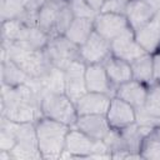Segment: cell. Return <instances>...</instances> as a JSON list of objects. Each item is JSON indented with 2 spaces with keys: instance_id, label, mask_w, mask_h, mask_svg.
<instances>
[{
  "instance_id": "obj_13",
  "label": "cell",
  "mask_w": 160,
  "mask_h": 160,
  "mask_svg": "<svg viewBox=\"0 0 160 160\" xmlns=\"http://www.w3.org/2000/svg\"><path fill=\"white\" fill-rule=\"evenodd\" d=\"M111 98L109 94L88 91L75 102L78 115H105L110 106Z\"/></svg>"
},
{
  "instance_id": "obj_29",
  "label": "cell",
  "mask_w": 160,
  "mask_h": 160,
  "mask_svg": "<svg viewBox=\"0 0 160 160\" xmlns=\"http://www.w3.org/2000/svg\"><path fill=\"white\" fill-rule=\"evenodd\" d=\"M146 1H148L149 4H151L155 9H158V10L160 9V0H146Z\"/></svg>"
},
{
  "instance_id": "obj_8",
  "label": "cell",
  "mask_w": 160,
  "mask_h": 160,
  "mask_svg": "<svg viewBox=\"0 0 160 160\" xmlns=\"http://www.w3.org/2000/svg\"><path fill=\"white\" fill-rule=\"evenodd\" d=\"M110 46H111L112 55H115L130 64L132 61H135L136 59H139L140 56L148 54L140 46V44L136 41L134 30L131 28L128 29L126 31H124L121 35H119L114 40H111Z\"/></svg>"
},
{
  "instance_id": "obj_12",
  "label": "cell",
  "mask_w": 160,
  "mask_h": 160,
  "mask_svg": "<svg viewBox=\"0 0 160 160\" xmlns=\"http://www.w3.org/2000/svg\"><path fill=\"white\" fill-rule=\"evenodd\" d=\"M74 126L96 141L104 140L111 130V126L109 125L106 116L100 114L80 115L78 116Z\"/></svg>"
},
{
  "instance_id": "obj_14",
  "label": "cell",
  "mask_w": 160,
  "mask_h": 160,
  "mask_svg": "<svg viewBox=\"0 0 160 160\" xmlns=\"http://www.w3.org/2000/svg\"><path fill=\"white\" fill-rule=\"evenodd\" d=\"M148 89H149V85L141 81H138L135 79H131L116 86L114 96H118L119 99L126 101L135 109H141L146 100Z\"/></svg>"
},
{
  "instance_id": "obj_10",
  "label": "cell",
  "mask_w": 160,
  "mask_h": 160,
  "mask_svg": "<svg viewBox=\"0 0 160 160\" xmlns=\"http://www.w3.org/2000/svg\"><path fill=\"white\" fill-rule=\"evenodd\" d=\"M85 69L86 64L81 60L72 61L65 70V89L64 92L76 102L84 94L88 92L85 84Z\"/></svg>"
},
{
  "instance_id": "obj_1",
  "label": "cell",
  "mask_w": 160,
  "mask_h": 160,
  "mask_svg": "<svg viewBox=\"0 0 160 160\" xmlns=\"http://www.w3.org/2000/svg\"><path fill=\"white\" fill-rule=\"evenodd\" d=\"M1 116L15 122H35L41 116L40 95L30 81L14 88L2 85Z\"/></svg>"
},
{
  "instance_id": "obj_24",
  "label": "cell",
  "mask_w": 160,
  "mask_h": 160,
  "mask_svg": "<svg viewBox=\"0 0 160 160\" xmlns=\"http://www.w3.org/2000/svg\"><path fill=\"white\" fill-rule=\"evenodd\" d=\"M68 4L71 9L74 18H89L94 19L96 12L86 2V0H68Z\"/></svg>"
},
{
  "instance_id": "obj_2",
  "label": "cell",
  "mask_w": 160,
  "mask_h": 160,
  "mask_svg": "<svg viewBox=\"0 0 160 160\" xmlns=\"http://www.w3.org/2000/svg\"><path fill=\"white\" fill-rule=\"evenodd\" d=\"M70 128L66 124L45 116H40L35 121L38 146L42 159H56L61 156Z\"/></svg>"
},
{
  "instance_id": "obj_11",
  "label": "cell",
  "mask_w": 160,
  "mask_h": 160,
  "mask_svg": "<svg viewBox=\"0 0 160 160\" xmlns=\"http://www.w3.org/2000/svg\"><path fill=\"white\" fill-rule=\"evenodd\" d=\"M85 84L88 91L115 95V86L111 82L102 62L101 64H89L85 69Z\"/></svg>"
},
{
  "instance_id": "obj_21",
  "label": "cell",
  "mask_w": 160,
  "mask_h": 160,
  "mask_svg": "<svg viewBox=\"0 0 160 160\" xmlns=\"http://www.w3.org/2000/svg\"><path fill=\"white\" fill-rule=\"evenodd\" d=\"M26 25L20 19L4 20L1 26V39L4 44L19 42L22 40Z\"/></svg>"
},
{
  "instance_id": "obj_6",
  "label": "cell",
  "mask_w": 160,
  "mask_h": 160,
  "mask_svg": "<svg viewBox=\"0 0 160 160\" xmlns=\"http://www.w3.org/2000/svg\"><path fill=\"white\" fill-rule=\"evenodd\" d=\"M128 29H130V25L125 14L98 12L94 18V30L109 41L114 40Z\"/></svg>"
},
{
  "instance_id": "obj_31",
  "label": "cell",
  "mask_w": 160,
  "mask_h": 160,
  "mask_svg": "<svg viewBox=\"0 0 160 160\" xmlns=\"http://www.w3.org/2000/svg\"><path fill=\"white\" fill-rule=\"evenodd\" d=\"M156 131H158V134H159V136H160V126L156 128Z\"/></svg>"
},
{
  "instance_id": "obj_27",
  "label": "cell",
  "mask_w": 160,
  "mask_h": 160,
  "mask_svg": "<svg viewBox=\"0 0 160 160\" xmlns=\"http://www.w3.org/2000/svg\"><path fill=\"white\" fill-rule=\"evenodd\" d=\"M49 0H29L25 10L24 11H29V12H38Z\"/></svg>"
},
{
  "instance_id": "obj_20",
  "label": "cell",
  "mask_w": 160,
  "mask_h": 160,
  "mask_svg": "<svg viewBox=\"0 0 160 160\" xmlns=\"http://www.w3.org/2000/svg\"><path fill=\"white\" fill-rule=\"evenodd\" d=\"M130 65L132 70V79L141 81L146 85H151L154 82V68L151 54H145L140 56Z\"/></svg>"
},
{
  "instance_id": "obj_7",
  "label": "cell",
  "mask_w": 160,
  "mask_h": 160,
  "mask_svg": "<svg viewBox=\"0 0 160 160\" xmlns=\"http://www.w3.org/2000/svg\"><path fill=\"white\" fill-rule=\"evenodd\" d=\"M80 60L86 65L89 64H101L106 58L111 55L110 41L99 35L95 30L90 35V38L79 46Z\"/></svg>"
},
{
  "instance_id": "obj_5",
  "label": "cell",
  "mask_w": 160,
  "mask_h": 160,
  "mask_svg": "<svg viewBox=\"0 0 160 160\" xmlns=\"http://www.w3.org/2000/svg\"><path fill=\"white\" fill-rule=\"evenodd\" d=\"M44 50L50 64L60 70H65L72 61L80 60L79 46L71 42L64 35L50 38Z\"/></svg>"
},
{
  "instance_id": "obj_22",
  "label": "cell",
  "mask_w": 160,
  "mask_h": 160,
  "mask_svg": "<svg viewBox=\"0 0 160 160\" xmlns=\"http://www.w3.org/2000/svg\"><path fill=\"white\" fill-rule=\"evenodd\" d=\"M139 154L141 159H148V160H160V136L156 131V128L144 136Z\"/></svg>"
},
{
  "instance_id": "obj_3",
  "label": "cell",
  "mask_w": 160,
  "mask_h": 160,
  "mask_svg": "<svg viewBox=\"0 0 160 160\" xmlns=\"http://www.w3.org/2000/svg\"><path fill=\"white\" fill-rule=\"evenodd\" d=\"M2 55L15 62L30 79H39L52 66L44 49H31L20 42H2Z\"/></svg>"
},
{
  "instance_id": "obj_17",
  "label": "cell",
  "mask_w": 160,
  "mask_h": 160,
  "mask_svg": "<svg viewBox=\"0 0 160 160\" xmlns=\"http://www.w3.org/2000/svg\"><path fill=\"white\" fill-rule=\"evenodd\" d=\"M102 65L115 88L119 86L120 84L132 79V70H131L130 62H128L112 54L104 60Z\"/></svg>"
},
{
  "instance_id": "obj_28",
  "label": "cell",
  "mask_w": 160,
  "mask_h": 160,
  "mask_svg": "<svg viewBox=\"0 0 160 160\" xmlns=\"http://www.w3.org/2000/svg\"><path fill=\"white\" fill-rule=\"evenodd\" d=\"M106 1H108V0H86V2L91 6V9H92L96 14L101 11V9H102V6H104V4H105Z\"/></svg>"
},
{
  "instance_id": "obj_25",
  "label": "cell",
  "mask_w": 160,
  "mask_h": 160,
  "mask_svg": "<svg viewBox=\"0 0 160 160\" xmlns=\"http://www.w3.org/2000/svg\"><path fill=\"white\" fill-rule=\"evenodd\" d=\"M132 0H108L100 12H118V14H125L126 6Z\"/></svg>"
},
{
  "instance_id": "obj_23",
  "label": "cell",
  "mask_w": 160,
  "mask_h": 160,
  "mask_svg": "<svg viewBox=\"0 0 160 160\" xmlns=\"http://www.w3.org/2000/svg\"><path fill=\"white\" fill-rule=\"evenodd\" d=\"M141 109L146 115L160 120V82H152L149 85L146 100Z\"/></svg>"
},
{
  "instance_id": "obj_16",
  "label": "cell",
  "mask_w": 160,
  "mask_h": 160,
  "mask_svg": "<svg viewBox=\"0 0 160 160\" xmlns=\"http://www.w3.org/2000/svg\"><path fill=\"white\" fill-rule=\"evenodd\" d=\"M134 34L136 41L148 54H154L160 50V25L155 16L148 24L135 30Z\"/></svg>"
},
{
  "instance_id": "obj_19",
  "label": "cell",
  "mask_w": 160,
  "mask_h": 160,
  "mask_svg": "<svg viewBox=\"0 0 160 160\" xmlns=\"http://www.w3.org/2000/svg\"><path fill=\"white\" fill-rule=\"evenodd\" d=\"M29 76L9 58L2 55L1 58V80L5 86H18L29 81Z\"/></svg>"
},
{
  "instance_id": "obj_30",
  "label": "cell",
  "mask_w": 160,
  "mask_h": 160,
  "mask_svg": "<svg viewBox=\"0 0 160 160\" xmlns=\"http://www.w3.org/2000/svg\"><path fill=\"white\" fill-rule=\"evenodd\" d=\"M155 19L158 20V22H159V25H160V9L156 11V14H155Z\"/></svg>"
},
{
  "instance_id": "obj_4",
  "label": "cell",
  "mask_w": 160,
  "mask_h": 160,
  "mask_svg": "<svg viewBox=\"0 0 160 160\" xmlns=\"http://www.w3.org/2000/svg\"><path fill=\"white\" fill-rule=\"evenodd\" d=\"M41 116L74 126L78 119L75 102L65 92H44L40 96Z\"/></svg>"
},
{
  "instance_id": "obj_26",
  "label": "cell",
  "mask_w": 160,
  "mask_h": 160,
  "mask_svg": "<svg viewBox=\"0 0 160 160\" xmlns=\"http://www.w3.org/2000/svg\"><path fill=\"white\" fill-rule=\"evenodd\" d=\"M154 68V82H160V50L151 54Z\"/></svg>"
},
{
  "instance_id": "obj_18",
  "label": "cell",
  "mask_w": 160,
  "mask_h": 160,
  "mask_svg": "<svg viewBox=\"0 0 160 160\" xmlns=\"http://www.w3.org/2000/svg\"><path fill=\"white\" fill-rule=\"evenodd\" d=\"M94 32V19L74 18L64 36L78 46H81Z\"/></svg>"
},
{
  "instance_id": "obj_9",
  "label": "cell",
  "mask_w": 160,
  "mask_h": 160,
  "mask_svg": "<svg viewBox=\"0 0 160 160\" xmlns=\"http://www.w3.org/2000/svg\"><path fill=\"white\" fill-rule=\"evenodd\" d=\"M105 116L111 129L115 130H121L136 124V109L118 96L111 98L110 106Z\"/></svg>"
},
{
  "instance_id": "obj_15",
  "label": "cell",
  "mask_w": 160,
  "mask_h": 160,
  "mask_svg": "<svg viewBox=\"0 0 160 160\" xmlns=\"http://www.w3.org/2000/svg\"><path fill=\"white\" fill-rule=\"evenodd\" d=\"M158 9L146 0H132L125 9V16L130 28L135 31L154 19Z\"/></svg>"
}]
</instances>
